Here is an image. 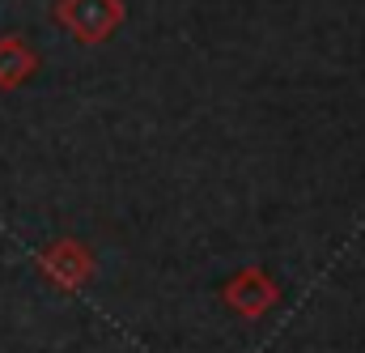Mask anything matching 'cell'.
I'll return each mask as SVG.
<instances>
[{"mask_svg":"<svg viewBox=\"0 0 365 353\" xmlns=\"http://www.w3.org/2000/svg\"><path fill=\"white\" fill-rule=\"evenodd\" d=\"M38 73V51L21 34H0V89H21Z\"/></svg>","mask_w":365,"mask_h":353,"instance_id":"4","label":"cell"},{"mask_svg":"<svg viewBox=\"0 0 365 353\" xmlns=\"http://www.w3.org/2000/svg\"><path fill=\"white\" fill-rule=\"evenodd\" d=\"M221 302L234 315H242V319H264L276 302H280V281H276L268 268L247 264V268H238L234 277H225Z\"/></svg>","mask_w":365,"mask_h":353,"instance_id":"3","label":"cell"},{"mask_svg":"<svg viewBox=\"0 0 365 353\" xmlns=\"http://www.w3.org/2000/svg\"><path fill=\"white\" fill-rule=\"evenodd\" d=\"M34 268H38V277H43L51 289L77 294V289L90 285L98 260H93V252L81 239H56V243H47V247L34 256Z\"/></svg>","mask_w":365,"mask_h":353,"instance_id":"2","label":"cell"},{"mask_svg":"<svg viewBox=\"0 0 365 353\" xmlns=\"http://www.w3.org/2000/svg\"><path fill=\"white\" fill-rule=\"evenodd\" d=\"M51 17H56V26H64L77 43L98 47V43H106V39L123 26L128 9H123V0H56Z\"/></svg>","mask_w":365,"mask_h":353,"instance_id":"1","label":"cell"}]
</instances>
